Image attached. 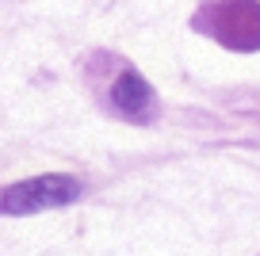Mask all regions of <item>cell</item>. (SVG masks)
<instances>
[{
    "label": "cell",
    "mask_w": 260,
    "mask_h": 256,
    "mask_svg": "<svg viewBox=\"0 0 260 256\" xmlns=\"http://www.w3.org/2000/svg\"><path fill=\"white\" fill-rule=\"evenodd\" d=\"M81 195V184L65 172H46V176H31L23 184H12L0 195V210L4 214H35V210L65 207Z\"/></svg>",
    "instance_id": "1"
},
{
    "label": "cell",
    "mask_w": 260,
    "mask_h": 256,
    "mask_svg": "<svg viewBox=\"0 0 260 256\" xmlns=\"http://www.w3.org/2000/svg\"><path fill=\"white\" fill-rule=\"evenodd\" d=\"M218 39L234 50L260 46V4L256 0H226L218 8Z\"/></svg>",
    "instance_id": "2"
},
{
    "label": "cell",
    "mask_w": 260,
    "mask_h": 256,
    "mask_svg": "<svg viewBox=\"0 0 260 256\" xmlns=\"http://www.w3.org/2000/svg\"><path fill=\"white\" fill-rule=\"evenodd\" d=\"M111 100H115V107H119L122 115H130V119H142V115L153 107V88L146 84V77H142V73L122 69L119 77H115Z\"/></svg>",
    "instance_id": "3"
}]
</instances>
